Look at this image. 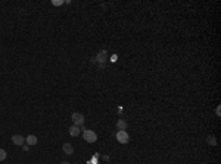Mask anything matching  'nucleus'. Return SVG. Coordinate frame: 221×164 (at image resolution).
I'll return each instance as SVG.
<instances>
[{"label":"nucleus","mask_w":221,"mask_h":164,"mask_svg":"<svg viewBox=\"0 0 221 164\" xmlns=\"http://www.w3.org/2000/svg\"><path fill=\"white\" fill-rule=\"evenodd\" d=\"M83 138H84V141H87L89 144H93V142L97 141V135H96V132L94 131L84 129V131H83Z\"/></svg>","instance_id":"f257e3e1"},{"label":"nucleus","mask_w":221,"mask_h":164,"mask_svg":"<svg viewBox=\"0 0 221 164\" xmlns=\"http://www.w3.org/2000/svg\"><path fill=\"white\" fill-rule=\"evenodd\" d=\"M106 57H108L106 51H105V50H100V51L97 53V56L93 59V62H99V67H100V69H103V66H105L103 63L106 62Z\"/></svg>","instance_id":"f03ea898"},{"label":"nucleus","mask_w":221,"mask_h":164,"mask_svg":"<svg viewBox=\"0 0 221 164\" xmlns=\"http://www.w3.org/2000/svg\"><path fill=\"white\" fill-rule=\"evenodd\" d=\"M71 119H72V123H74L75 126H83V125H84V116L81 114V113H78V111L72 113V114H71Z\"/></svg>","instance_id":"7ed1b4c3"},{"label":"nucleus","mask_w":221,"mask_h":164,"mask_svg":"<svg viewBox=\"0 0 221 164\" xmlns=\"http://www.w3.org/2000/svg\"><path fill=\"white\" fill-rule=\"evenodd\" d=\"M117 141L119 144H127L130 141V136H128L127 131H118L117 132Z\"/></svg>","instance_id":"20e7f679"},{"label":"nucleus","mask_w":221,"mask_h":164,"mask_svg":"<svg viewBox=\"0 0 221 164\" xmlns=\"http://www.w3.org/2000/svg\"><path fill=\"white\" fill-rule=\"evenodd\" d=\"M12 142L15 145H24L25 144V138L22 135H12Z\"/></svg>","instance_id":"39448f33"},{"label":"nucleus","mask_w":221,"mask_h":164,"mask_svg":"<svg viewBox=\"0 0 221 164\" xmlns=\"http://www.w3.org/2000/svg\"><path fill=\"white\" fill-rule=\"evenodd\" d=\"M80 133H81V129H80V126H75V125H72V126L69 128V135H71V136H74V138H75V136H78Z\"/></svg>","instance_id":"423d86ee"},{"label":"nucleus","mask_w":221,"mask_h":164,"mask_svg":"<svg viewBox=\"0 0 221 164\" xmlns=\"http://www.w3.org/2000/svg\"><path fill=\"white\" fill-rule=\"evenodd\" d=\"M25 144L27 145H30V147L35 145V144H37V136H34V135H28L25 138Z\"/></svg>","instance_id":"0eeeda50"},{"label":"nucleus","mask_w":221,"mask_h":164,"mask_svg":"<svg viewBox=\"0 0 221 164\" xmlns=\"http://www.w3.org/2000/svg\"><path fill=\"white\" fill-rule=\"evenodd\" d=\"M62 151H63L67 155H71V154L74 152V147H72L71 144H63V147H62Z\"/></svg>","instance_id":"6e6552de"},{"label":"nucleus","mask_w":221,"mask_h":164,"mask_svg":"<svg viewBox=\"0 0 221 164\" xmlns=\"http://www.w3.org/2000/svg\"><path fill=\"white\" fill-rule=\"evenodd\" d=\"M127 126H128V123L124 120V119H119L118 122H117V128H118L119 131H125L127 129Z\"/></svg>","instance_id":"1a4fd4ad"},{"label":"nucleus","mask_w":221,"mask_h":164,"mask_svg":"<svg viewBox=\"0 0 221 164\" xmlns=\"http://www.w3.org/2000/svg\"><path fill=\"white\" fill-rule=\"evenodd\" d=\"M206 142H208L209 145H217V139H215L214 136H208V138H206Z\"/></svg>","instance_id":"9d476101"},{"label":"nucleus","mask_w":221,"mask_h":164,"mask_svg":"<svg viewBox=\"0 0 221 164\" xmlns=\"http://www.w3.org/2000/svg\"><path fill=\"white\" fill-rule=\"evenodd\" d=\"M6 155H8L6 151H5V149H0V161H3V160L6 158Z\"/></svg>","instance_id":"9b49d317"},{"label":"nucleus","mask_w":221,"mask_h":164,"mask_svg":"<svg viewBox=\"0 0 221 164\" xmlns=\"http://www.w3.org/2000/svg\"><path fill=\"white\" fill-rule=\"evenodd\" d=\"M62 3H63L62 0H53V5H55V6H60Z\"/></svg>","instance_id":"f8f14e48"},{"label":"nucleus","mask_w":221,"mask_h":164,"mask_svg":"<svg viewBox=\"0 0 221 164\" xmlns=\"http://www.w3.org/2000/svg\"><path fill=\"white\" fill-rule=\"evenodd\" d=\"M22 147H24V151H28V149H30V145H27V144H24Z\"/></svg>","instance_id":"ddd939ff"},{"label":"nucleus","mask_w":221,"mask_h":164,"mask_svg":"<svg viewBox=\"0 0 221 164\" xmlns=\"http://www.w3.org/2000/svg\"><path fill=\"white\" fill-rule=\"evenodd\" d=\"M60 164H69V163L68 161H63V163H60Z\"/></svg>","instance_id":"4468645a"}]
</instances>
